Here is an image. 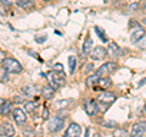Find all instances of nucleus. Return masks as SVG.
I'll list each match as a JSON object with an SVG mask.
<instances>
[{
  "label": "nucleus",
  "instance_id": "1a4fd4ad",
  "mask_svg": "<svg viewBox=\"0 0 146 137\" xmlns=\"http://www.w3.org/2000/svg\"><path fill=\"white\" fill-rule=\"evenodd\" d=\"M146 134V121H138L131 127V136H143Z\"/></svg>",
  "mask_w": 146,
  "mask_h": 137
},
{
  "label": "nucleus",
  "instance_id": "0eeeda50",
  "mask_svg": "<svg viewBox=\"0 0 146 137\" xmlns=\"http://www.w3.org/2000/svg\"><path fill=\"white\" fill-rule=\"evenodd\" d=\"M12 119L15 120L16 122V125L18 126H22V125H25L26 124V121H27V115H26V113L22 110L21 108H15V109H12Z\"/></svg>",
  "mask_w": 146,
  "mask_h": 137
},
{
  "label": "nucleus",
  "instance_id": "72a5a7b5",
  "mask_svg": "<svg viewBox=\"0 0 146 137\" xmlns=\"http://www.w3.org/2000/svg\"><path fill=\"white\" fill-rule=\"evenodd\" d=\"M23 100H25V99H23V98H21L20 95H16V97L13 98V102H15V103H22Z\"/></svg>",
  "mask_w": 146,
  "mask_h": 137
},
{
  "label": "nucleus",
  "instance_id": "9b49d317",
  "mask_svg": "<svg viewBox=\"0 0 146 137\" xmlns=\"http://www.w3.org/2000/svg\"><path fill=\"white\" fill-rule=\"evenodd\" d=\"M16 134L15 127H13L10 122H3L0 125V136L3 137H10Z\"/></svg>",
  "mask_w": 146,
  "mask_h": 137
},
{
  "label": "nucleus",
  "instance_id": "39448f33",
  "mask_svg": "<svg viewBox=\"0 0 146 137\" xmlns=\"http://www.w3.org/2000/svg\"><path fill=\"white\" fill-rule=\"evenodd\" d=\"M63 124H65V119H63L62 116H54L51 120L49 121L48 129H49L50 132H52V134H56V132L62 130Z\"/></svg>",
  "mask_w": 146,
  "mask_h": 137
},
{
  "label": "nucleus",
  "instance_id": "4468645a",
  "mask_svg": "<svg viewBox=\"0 0 146 137\" xmlns=\"http://www.w3.org/2000/svg\"><path fill=\"white\" fill-rule=\"evenodd\" d=\"M111 85H112L111 79H110V77L104 76V77H100V79H99L98 83H96L98 87H95V89H106V88H108Z\"/></svg>",
  "mask_w": 146,
  "mask_h": 137
},
{
  "label": "nucleus",
  "instance_id": "20e7f679",
  "mask_svg": "<svg viewBox=\"0 0 146 137\" xmlns=\"http://www.w3.org/2000/svg\"><path fill=\"white\" fill-rule=\"evenodd\" d=\"M118 68V65L116 62H112V61H108V62H105L104 65H101L95 72L100 76V77H104V76H107L112 72H115Z\"/></svg>",
  "mask_w": 146,
  "mask_h": 137
},
{
  "label": "nucleus",
  "instance_id": "e433bc0d",
  "mask_svg": "<svg viewBox=\"0 0 146 137\" xmlns=\"http://www.w3.org/2000/svg\"><path fill=\"white\" fill-rule=\"evenodd\" d=\"M4 102H5V99L0 98V111H1V107H3V104H4Z\"/></svg>",
  "mask_w": 146,
  "mask_h": 137
},
{
  "label": "nucleus",
  "instance_id": "4be33fe9",
  "mask_svg": "<svg viewBox=\"0 0 146 137\" xmlns=\"http://www.w3.org/2000/svg\"><path fill=\"white\" fill-rule=\"evenodd\" d=\"M25 110L27 113H34L36 110V103H34V102H27L25 104Z\"/></svg>",
  "mask_w": 146,
  "mask_h": 137
},
{
  "label": "nucleus",
  "instance_id": "f257e3e1",
  "mask_svg": "<svg viewBox=\"0 0 146 137\" xmlns=\"http://www.w3.org/2000/svg\"><path fill=\"white\" fill-rule=\"evenodd\" d=\"M46 79L49 81L50 86H52L55 89H58L65 86L66 83V76H65V72L63 71H50L46 74Z\"/></svg>",
  "mask_w": 146,
  "mask_h": 137
},
{
  "label": "nucleus",
  "instance_id": "c9c22d12",
  "mask_svg": "<svg viewBox=\"0 0 146 137\" xmlns=\"http://www.w3.org/2000/svg\"><path fill=\"white\" fill-rule=\"evenodd\" d=\"M141 12L145 13V15H146V4H145V5L141 6Z\"/></svg>",
  "mask_w": 146,
  "mask_h": 137
},
{
  "label": "nucleus",
  "instance_id": "2f4dec72",
  "mask_svg": "<svg viewBox=\"0 0 146 137\" xmlns=\"http://www.w3.org/2000/svg\"><path fill=\"white\" fill-rule=\"evenodd\" d=\"M5 58H6V55H5V52L0 49V64H3V61L5 60Z\"/></svg>",
  "mask_w": 146,
  "mask_h": 137
},
{
  "label": "nucleus",
  "instance_id": "c756f323",
  "mask_svg": "<svg viewBox=\"0 0 146 137\" xmlns=\"http://www.w3.org/2000/svg\"><path fill=\"white\" fill-rule=\"evenodd\" d=\"M54 70L55 71H63V65L60 62H57V64H55L54 65Z\"/></svg>",
  "mask_w": 146,
  "mask_h": 137
},
{
  "label": "nucleus",
  "instance_id": "9d476101",
  "mask_svg": "<svg viewBox=\"0 0 146 137\" xmlns=\"http://www.w3.org/2000/svg\"><path fill=\"white\" fill-rule=\"evenodd\" d=\"M145 34H146V31L144 28H141V27L135 28V31L130 36V43L131 44H138L139 42H141V40L145 38Z\"/></svg>",
  "mask_w": 146,
  "mask_h": 137
},
{
  "label": "nucleus",
  "instance_id": "ddd939ff",
  "mask_svg": "<svg viewBox=\"0 0 146 137\" xmlns=\"http://www.w3.org/2000/svg\"><path fill=\"white\" fill-rule=\"evenodd\" d=\"M93 45H94L93 39H91L90 37L85 38L84 43H83V47H82V54H83L84 56H88V55H90L91 50H93Z\"/></svg>",
  "mask_w": 146,
  "mask_h": 137
},
{
  "label": "nucleus",
  "instance_id": "ea45409f",
  "mask_svg": "<svg viewBox=\"0 0 146 137\" xmlns=\"http://www.w3.org/2000/svg\"><path fill=\"white\" fill-rule=\"evenodd\" d=\"M145 109H146V107H145Z\"/></svg>",
  "mask_w": 146,
  "mask_h": 137
},
{
  "label": "nucleus",
  "instance_id": "a878e982",
  "mask_svg": "<svg viewBox=\"0 0 146 137\" xmlns=\"http://www.w3.org/2000/svg\"><path fill=\"white\" fill-rule=\"evenodd\" d=\"M70 103V100H60V102H56L55 103V105H56L57 108H66L65 105L66 104Z\"/></svg>",
  "mask_w": 146,
  "mask_h": 137
},
{
  "label": "nucleus",
  "instance_id": "6ab92c4d",
  "mask_svg": "<svg viewBox=\"0 0 146 137\" xmlns=\"http://www.w3.org/2000/svg\"><path fill=\"white\" fill-rule=\"evenodd\" d=\"M99 79H100V76L96 74V72H94L93 75H90L88 79H86L85 83H86V86H88V87H95V86H96V83H98V81H99Z\"/></svg>",
  "mask_w": 146,
  "mask_h": 137
},
{
  "label": "nucleus",
  "instance_id": "4c0bfd02",
  "mask_svg": "<svg viewBox=\"0 0 146 137\" xmlns=\"http://www.w3.org/2000/svg\"><path fill=\"white\" fill-rule=\"evenodd\" d=\"M143 24H144V25H146V17H145V19L143 20Z\"/></svg>",
  "mask_w": 146,
  "mask_h": 137
},
{
  "label": "nucleus",
  "instance_id": "a211bd4d",
  "mask_svg": "<svg viewBox=\"0 0 146 137\" xmlns=\"http://www.w3.org/2000/svg\"><path fill=\"white\" fill-rule=\"evenodd\" d=\"M10 113H12V103L10 102V100H5L1 107V111H0V114L4 116H7Z\"/></svg>",
  "mask_w": 146,
  "mask_h": 137
},
{
  "label": "nucleus",
  "instance_id": "7ed1b4c3",
  "mask_svg": "<svg viewBox=\"0 0 146 137\" xmlns=\"http://www.w3.org/2000/svg\"><path fill=\"white\" fill-rule=\"evenodd\" d=\"M116 100V94L112 92H108V91H104L102 93H100V95L98 97V103L100 107H104V110H107L108 107Z\"/></svg>",
  "mask_w": 146,
  "mask_h": 137
},
{
  "label": "nucleus",
  "instance_id": "2eb2a0df",
  "mask_svg": "<svg viewBox=\"0 0 146 137\" xmlns=\"http://www.w3.org/2000/svg\"><path fill=\"white\" fill-rule=\"evenodd\" d=\"M107 53H108L111 56L116 58V56H121V55H122V54H123V50H122L119 47H118L116 43H111V44H110V47H108Z\"/></svg>",
  "mask_w": 146,
  "mask_h": 137
},
{
  "label": "nucleus",
  "instance_id": "bb28decb",
  "mask_svg": "<svg viewBox=\"0 0 146 137\" xmlns=\"http://www.w3.org/2000/svg\"><path fill=\"white\" fill-rule=\"evenodd\" d=\"M94 64L93 62H90V64H88V65L85 66V68H84V72L85 74H89V72H91V71H94Z\"/></svg>",
  "mask_w": 146,
  "mask_h": 137
},
{
  "label": "nucleus",
  "instance_id": "dca6fc26",
  "mask_svg": "<svg viewBox=\"0 0 146 137\" xmlns=\"http://www.w3.org/2000/svg\"><path fill=\"white\" fill-rule=\"evenodd\" d=\"M42 95L44 99H51L55 95V88L52 86H44L42 88Z\"/></svg>",
  "mask_w": 146,
  "mask_h": 137
},
{
  "label": "nucleus",
  "instance_id": "f704fd0d",
  "mask_svg": "<svg viewBox=\"0 0 146 137\" xmlns=\"http://www.w3.org/2000/svg\"><path fill=\"white\" fill-rule=\"evenodd\" d=\"M0 3H1L3 5H5V6H10V5H11V1H10V0H0Z\"/></svg>",
  "mask_w": 146,
  "mask_h": 137
},
{
  "label": "nucleus",
  "instance_id": "6e6552de",
  "mask_svg": "<svg viewBox=\"0 0 146 137\" xmlns=\"http://www.w3.org/2000/svg\"><path fill=\"white\" fill-rule=\"evenodd\" d=\"M107 49L101 47V45H98V47H95L93 50H91L90 53V58L93 59V60H102L107 56Z\"/></svg>",
  "mask_w": 146,
  "mask_h": 137
},
{
  "label": "nucleus",
  "instance_id": "f03ea898",
  "mask_svg": "<svg viewBox=\"0 0 146 137\" xmlns=\"http://www.w3.org/2000/svg\"><path fill=\"white\" fill-rule=\"evenodd\" d=\"M1 66L5 68L9 74H20V72H22V68H23L20 61H17L13 58H5Z\"/></svg>",
  "mask_w": 146,
  "mask_h": 137
},
{
  "label": "nucleus",
  "instance_id": "5701e85b",
  "mask_svg": "<svg viewBox=\"0 0 146 137\" xmlns=\"http://www.w3.org/2000/svg\"><path fill=\"white\" fill-rule=\"evenodd\" d=\"M7 81H9V72L1 66L0 67V82H1V83H5Z\"/></svg>",
  "mask_w": 146,
  "mask_h": 137
},
{
  "label": "nucleus",
  "instance_id": "58836bf2",
  "mask_svg": "<svg viewBox=\"0 0 146 137\" xmlns=\"http://www.w3.org/2000/svg\"><path fill=\"white\" fill-rule=\"evenodd\" d=\"M42 1H45V3H48V1H51V0H42Z\"/></svg>",
  "mask_w": 146,
  "mask_h": 137
},
{
  "label": "nucleus",
  "instance_id": "7c9ffc66",
  "mask_svg": "<svg viewBox=\"0 0 146 137\" xmlns=\"http://www.w3.org/2000/svg\"><path fill=\"white\" fill-rule=\"evenodd\" d=\"M138 7H139V3H134V4H131V5L129 6V10L130 11H136L138 10Z\"/></svg>",
  "mask_w": 146,
  "mask_h": 137
},
{
  "label": "nucleus",
  "instance_id": "473e14b6",
  "mask_svg": "<svg viewBox=\"0 0 146 137\" xmlns=\"http://www.w3.org/2000/svg\"><path fill=\"white\" fill-rule=\"evenodd\" d=\"M28 54H31V55H32V56H35V59H36V60L42 61V59H40V58H39V55H38V54H36V53H34V52H33V50H28Z\"/></svg>",
  "mask_w": 146,
  "mask_h": 137
},
{
  "label": "nucleus",
  "instance_id": "cd10ccee",
  "mask_svg": "<svg viewBox=\"0 0 146 137\" xmlns=\"http://www.w3.org/2000/svg\"><path fill=\"white\" fill-rule=\"evenodd\" d=\"M46 36H42V37H36V38H34V40L36 43H39V44H42V43H44L45 40H46Z\"/></svg>",
  "mask_w": 146,
  "mask_h": 137
},
{
  "label": "nucleus",
  "instance_id": "f3484780",
  "mask_svg": "<svg viewBox=\"0 0 146 137\" xmlns=\"http://www.w3.org/2000/svg\"><path fill=\"white\" fill-rule=\"evenodd\" d=\"M15 3L20 7L26 9V10H29V9H33L35 6L34 0H15Z\"/></svg>",
  "mask_w": 146,
  "mask_h": 137
},
{
  "label": "nucleus",
  "instance_id": "aec40b11",
  "mask_svg": "<svg viewBox=\"0 0 146 137\" xmlns=\"http://www.w3.org/2000/svg\"><path fill=\"white\" fill-rule=\"evenodd\" d=\"M22 92H23V94L26 95V97H32V95H34L35 92H36V87L35 86H25L23 88H22Z\"/></svg>",
  "mask_w": 146,
  "mask_h": 137
},
{
  "label": "nucleus",
  "instance_id": "393cba45",
  "mask_svg": "<svg viewBox=\"0 0 146 137\" xmlns=\"http://www.w3.org/2000/svg\"><path fill=\"white\" fill-rule=\"evenodd\" d=\"M102 126L107 127V129H113V127L117 126V124L115 121H102Z\"/></svg>",
  "mask_w": 146,
  "mask_h": 137
},
{
  "label": "nucleus",
  "instance_id": "c85d7f7f",
  "mask_svg": "<svg viewBox=\"0 0 146 137\" xmlns=\"http://www.w3.org/2000/svg\"><path fill=\"white\" fill-rule=\"evenodd\" d=\"M42 118L44 119V120H48V119H49V109H48V108H44V109H43Z\"/></svg>",
  "mask_w": 146,
  "mask_h": 137
},
{
  "label": "nucleus",
  "instance_id": "412c9836",
  "mask_svg": "<svg viewBox=\"0 0 146 137\" xmlns=\"http://www.w3.org/2000/svg\"><path fill=\"white\" fill-rule=\"evenodd\" d=\"M68 66H70V74L73 75V72L76 71V66H77V59L76 56H68Z\"/></svg>",
  "mask_w": 146,
  "mask_h": 137
},
{
  "label": "nucleus",
  "instance_id": "f8f14e48",
  "mask_svg": "<svg viewBox=\"0 0 146 137\" xmlns=\"http://www.w3.org/2000/svg\"><path fill=\"white\" fill-rule=\"evenodd\" d=\"M82 134V127L77 124V122H72V124L68 126V129L65 132V136L67 137H77L80 136Z\"/></svg>",
  "mask_w": 146,
  "mask_h": 137
},
{
  "label": "nucleus",
  "instance_id": "b1692460",
  "mask_svg": "<svg viewBox=\"0 0 146 137\" xmlns=\"http://www.w3.org/2000/svg\"><path fill=\"white\" fill-rule=\"evenodd\" d=\"M95 32H96V34L99 36V38L101 39L104 43H105V42H107V40H108V39H107V36H106V33H105V32H104V30L101 31V28H100V27H98V26L95 27Z\"/></svg>",
  "mask_w": 146,
  "mask_h": 137
},
{
  "label": "nucleus",
  "instance_id": "423d86ee",
  "mask_svg": "<svg viewBox=\"0 0 146 137\" xmlns=\"http://www.w3.org/2000/svg\"><path fill=\"white\" fill-rule=\"evenodd\" d=\"M84 110L89 116H95L100 110V105L96 100L88 99L84 102Z\"/></svg>",
  "mask_w": 146,
  "mask_h": 137
}]
</instances>
